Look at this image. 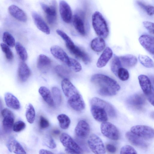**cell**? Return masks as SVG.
I'll use <instances>...</instances> for the list:
<instances>
[{
	"label": "cell",
	"instance_id": "cell-28",
	"mask_svg": "<svg viewBox=\"0 0 154 154\" xmlns=\"http://www.w3.org/2000/svg\"><path fill=\"white\" fill-rule=\"evenodd\" d=\"M122 66L129 68L134 66L137 64L136 57L132 54H127L119 57Z\"/></svg>",
	"mask_w": 154,
	"mask_h": 154
},
{
	"label": "cell",
	"instance_id": "cell-35",
	"mask_svg": "<svg viewBox=\"0 0 154 154\" xmlns=\"http://www.w3.org/2000/svg\"><path fill=\"white\" fill-rule=\"evenodd\" d=\"M138 58L140 63L144 66L148 68H151L153 67V62L148 56L140 54Z\"/></svg>",
	"mask_w": 154,
	"mask_h": 154
},
{
	"label": "cell",
	"instance_id": "cell-46",
	"mask_svg": "<svg viewBox=\"0 0 154 154\" xmlns=\"http://www.w3.org/2000/svg\"><path fill=\"white\" fill-rule=\"evenodd\" d=\"M48 120L42 116H40L39 120V125L41 128L44 129L48 127L49 126Z\"/></svg>",
	"mask_w": 154,
	"mask_h": 154
},
{
	"label": "cell",
	"instance_id": "cell-11",
	"mask_svg": "<svg viewBox=\"0 0 154 154\" xmlns=\"http://www.w3.org/2000/svg\"><path fill=\"white\" fill-rule=\"evenodd\" d=\"M90 104L96 105L103 108L106 111L108 116L110 117L113 118L116 116V112L113 106L104 100L94 97L91 100Z\"/></svg>",
	"mask_w": 154,
	"mask_h": 154
},
{
	"label": "cell",
	"instance_id": "cell-8",
	"mask_svg": "<svg viewBox=\"0 0 154 154\" xmlns=\"http://www.w3.org/2000/svg\"><path fill=\"white\" fill-rule=\"evenodd\" d=\"M130 131L143 139L151 140L153 138L154 131L149 126L138 125L131 127Z\"/></svg>",
	"mask_w": 154,
	"mask_h": 154
},
{
	"label": "cell",
	"instance_id": "cell-24",
	"mask_svg": "<svg viewBox=\"0 0 154 154\" xmlns=\"http://www.w3.org/2000/svg\"><path fill=\"white\" fill-rule=\"evenodd\" d=\"M51 64L50 59L46 56L41 54L39 55L37 62V66L39 70L43 72H47Z\"/></svg>",
	"mask_w": 154,
	"mask_h": 154
},
{
	"label": "cell",
	"instance_id": "cell-3",
	"mask_svg": "<svg viewBox=\"0 0 154 154\" xmlns=\"http://www.w3.org/2000/svg\"><path fill=\"white\" fill-rule=\"evenodd\" d=\"M92 24L96 34L99 37L106 38L109 33L108 25L105 19L101 13L96 11L92 17Z\"/></svg>",
	"mask_w": 154,
	"mask_h": 154
},
{
	"label": "cell",
	"instance_id": "cell-12",
	"mask_svg": "<svg viewBox=\"0 0 154 154\" xmlns=\"http://www.w3.org/2000/svg\"><path fill=\"white\" fill-rule=\"evenodd\" d=\"M41 7L45 12L48 23L51 25L54 24L57 20V13L55 4L49 6L43 3H41Z\"/></svg>",
	"mask_w": 154,
	"mask_h": 154
},
{
	"label": "cell",
	"instance_id": "cell-16",
	"mask_svg": "<svg viewBox=\"0 0 154 154\" xmlns=\"http://www.w3.org/2000/svg\"><path fill=\"white\" fill-rule=\"evenodd\" d=\"M72 22L77 31L82 35H85L86 32L83 20V15L81 11H78L75 13L72 17Z\"/></svg>",
	"mask_w": 154,
	"mask_h": 154
},
{
	"label": "cell",
	"instance_id": "cell-22",
	"mask_svg": "<svg viewBox=\"0 0 154 154\" xmlns=\"http://www.w3.org/2000/svg\"><path fill=\"white\" fill-rule=\"evenodd\" d=\"M66 47L72 54L76 57L82 60L85 63L87 64L90 61L91 59L88 55L74 44L66 46Z\"/></svg>",
	"mask_w": 154,
	"mask_h": 154
},
{
	"label": "cell",
	"instance_id": "cell-49",
	"mask_svg": "<svg viewBox=\"0 0 154 154\" xmlns=\"http://www.w3.org/2000/svg\"><path fill=\"white\" fill-rule=\"evenodd\" d=\"M106 149L108 152L111 153H114L116 151L115 146L110 144H108L106 145Z\"/></svg>",
	"mask_w": 154,
	"mask_h": 154
},
{
	"label": "cell",
	"instance_id": "cell-47",
	"mask_svg": "<svg viewBox=\"0 0 154 154\" xmlns=\"http://www.w3.org/2000/svg\"><path fill=\"white\" fill-rule=\"evenodd\" d=\"M144 27L149 32L152 34H154V23L149 21H144L143 23Z\"/></svg>",
	"mask_w": 154,
	"mask_h": 154
},
{
	"label": "cell",
	"instance_id": "cell-9",
	"mask_svg": "<svg viewBox=\"0 0 154 154\" xmlns=\"http://www.w3.org/2000/svg\"><path fill=\"white\" fill-rule=\"evenodd\" d=\"M127 103L131 108L137 110H141L144 108L146 100L143 94H137L129 97L127 99Z\"/></svg>",
	"mask_w": 154,
	"mask_h": 154
},
{
	"label": "cell",
	"instance_id": "cell-6",
	"mask_svg": "<svg viewBox=\"0 0 154 154\" xmlns=\"http://www.w3.org/2000/svg\"><path fill=\"white\" fill-rule=\"evenodd\" d=\"M88 143L90 149L94 153H105V148L103 143L101 139L97 135L94 134H91L88 138Z\"/></svg>",
	"mask_w": 154,
	"mask_h": 154
},
{
	"label": "cell",
	"instance_id": "cell-7",
	"mask_svg": "<svg viewBox=\"0 0 154 154\" xmlns=\"http://www.w3.org/2000/svg\"><path fill=\"white\" fill-rule=\"evenodd\" d=\"M100 128L102 133L109 139L116 140L119 137V132L117 128L112 123L105 121L102 122Z\"/></svg>",
	"mask_w": 154,
	"mask_h": 154
},
{
	"label": "cell",
	"instance_id": "cell-37",
	"mask_svg": "<svg viewBox=\"0 0 154 154\" xmlns=\"http://www.w3.org/2000/svg\"><path fill=\"white\" fill-rule=\"evenodd\" d=\"M2 40L5 44L8 46L13 47L15 45V39L8 32H4L2 36Z\"/></svg>",
	"mask_w": 154,
	"mask_h": 154
},
{
	"label": "cell",
	"instance_id": "cell-15",
	"mask_svg": "<svg viewBox=\"0 0 154 154\" xmlns=\"http://www.w3.org/2000/svg\"><path fill=\"white\" fill-rule=\"evenodd\" d=\"M59 5L60 13L62 20L66 23H70L72 16L69 5L66 1L63 0L60 1Z\"/></svg>",
	"mask_w": 154,
	"mask_h": 154
},
{
	"label": "cell",
	"instance_id": "cell-10",
	"mask_svg": "<svg viewBox=\"0 0 154 154\" xmlns=\"http://www.w3.org/2000/svg\"><path fill=\"white\" fill-rule=\"evenodd\" d=\"M4 117L2 126L4 131L7 133L11 132L14 125V117L13 113L9 109L5 108L1 112Z\"/></svg>",
	"mask_w": 154,
	"mask_h": 154
},
{
	"label": "cell",
	"instance_id": "cell-50",
	"mask_svg": "<svg viewBox=\"0 0 154 154\" xmlns=\"http://www.w3.org/2000/svg\"><path fill=\"white\" fill-rule=\"evenodd\" d=\"M39 153L40 154H53L51 152L45 149H41L39 151Z\"/></svg>",
	"mask_w": 154,
	"mask_h": 154
},
{
	"label": "cell",
	"instance_id": "cell-26",
	"mask_svg": "<svg viewBox=\"0 0 154 154\" xmlns=\"http://www.w3.org/2000/svg\"><path fill=\"white\" fill-rule=\"evenodd\" d=\"M112 49L109 47H106L98 60L96 63L97 67L99 68L104 67L112 58Z\"/></svg>",
	"mask_w": 154,
	"mask_h": 154
},
{
	"label": "cell",
	"instance_id": "cell-38",
	"mask_svg": "<svg viewBox=\"0 0 154 154\" xmlns=\"http://www.w3.org/2000/svg\"><path fill=\"white\" fill-rule=\"evenodd\" d=\"M0 45L1 49L4 53L7 59L8 60H12L14 58V55L9 46L2 43H1Z\"/></svg>",
	"mask_w": 154,
	"mask_h": 154
},
{
	"label": "cell",
	"instance_id": "cell-27",
	"mask_svg": "<svg viewBox=\"0 0 154 154\" xmlns=\"http://www.w3.org/2000/svg\"><path fill=\"white\" fill-rule=\"evenodd\" d=\"M4 98L6 104L8 107L15 110H18L20 108V105L19 100L12 94L6 93Z\"/></svg>",
	"mask_w": 154,
	"mask_h": 154
},
{
	"label": "cell",
	"instance_id": "cell-20",
	"mask_svg": "<svg viewBox=\"0 0 154 154\" xmlns=\"http://www.w3.org/2000/svg\"><path fill=\"white\" fill-rule=\"evenodd\" d=\"M8 11L10 15L19 21L26 22L27 17L24 11L17 6L12 5L9 6Z\"/></svg>",
	"mask_w": 154,
	"mask_h": 154
},
{
	"label": "cell",
	"instance_id": "cell-48",
	"mask_svg": "<svg viewBox=\"0 0 154 154\" xmlns=\"http://www.w3.org/2000/svg\"><path fill=\"white\" fill-rule=\"evenodd\" d=\"M46 140V145L48 147L51 149H54L56 147V144L52 137H48Z\"/></svg>",
	"mask_w": 154,
	"mask_h": 154
},
{
	"label": "cell",
	"instance_id": "cell-13",
	"mask_svg": "<svg viewBox=\"0 0 154 154\" xmlns=\"http://www.w3.org/2000/svg\"><path fill=\"white\" fill-rule=\"evenodd\" d=\"M90 105L91 112L95 120L102 122L107 120L108 116L105 109L96 105L92 104Z\"/></svg>",
	"mask_w": 154,
	"mask_h": 154
},
{
	"label": "cell",
	"instance_id": "cell-17",
	"mask_svg": "<svg viewBox=\"0 0 154 154\" xmlns=\"http://www.w3.org/2000/svg\"><path fill=\"white\" fill-rule=\"evenodd\" d=\"M50 51L55 58L68 66L70 57L62 48L57 45H54L51 47Z\"/></svg>",
	"mask_w": 154,
	"mask_h": 154
},
{
	"label": "cell",
	"instance_id": "cell-4",
	"mask_svg": "<svg viewBox=\"0 0 154 154\" xmlns=\"http://www.w3.org/2000/svg\"><path fill=\"white\" fill-rule=\"evenodd\" d=\"M60 140V142L65 147V151L70 154H81L83 150L79 145L68 134L63 133L61 135Z\"/></svg>",
	"mask_w": 154,
	"mask_h": 154
},
{
	"label": "cell",
	"instance_id": "cell-5",
	"mask_svg": "<svg viewBox=\"0 0 154 154\" xmlns=\"http://www.w3.org/2000/svg\"><path fill=\"white\" fill-rule=\"evenodd\" d=\"M138 79L140 87L148 100L153 106L154 91L150 79L146 75H140L138 77Z\"/></svg>",
	"mask_w": 154,
	"mask_h": 154
},
{
	"label": "cell",
	"instance_id": "cell-30",
	"mask_svg": "<svg viewBox=\"0 0 154 154\" xmlns=\"http://www.w3.org/2000/svg\"><path fill=\"white\" fill-rule=\"evenodd\" d=\"M91 46L92 50L94 51L97 52H100L103 50L105 47V41L102 38H96L91 41Z\"/></svg>",
	"mask_w": 154,
	"mask_h": 154
},
{
	"label": "cell",
	"instance_id": "cell-41",
	"mask_svg": "<svg viewBox=\"0 0 154 154\" xmlns=\"http://www.w3.org/2000/svg\"><path fill=\"white\" fill-rule=\"evenodd\" d=\"M117 76L122 81H125L128 79L129 75L128 70L125 68L121 67L118 70Z\"/></svg>",
	"mask_w": 154,
	"mask_h": 154
},
{
	"label": "cell",
	"instance_id": "cell-43",
	"mask_svg": "<svg viewBox=\"0 0 154 154\" xmlns=\"http://www.w3.org/2000/svg\"><path fill=\"white\" fill-rule=\"evenodd\" d=\"M57 33L65 41L66 46L74 44L71 38L64 32L59 29L56 30Z\"/></svg>",
	"mask_w": 154,
	"mask_h": 154
},
{
	"label": "cell",
	"instance_id": "cell-14",
	"mask_svg": "<svg viewBox=\"0 0 154 154\" xmlns=\"http://www.w3.org/2000/svg\"><path fill=\"white\" fill-rule=\"evenodd\" d=\"M90 128L88 123L84 120H81L77 123L75 129L76 136L80 138H86L89 135Z\"/></svg>",
	"mask_w": 154,
	"mask_h": 154
},
{
	"label": "cell",
	"instance_id": "cell-39",
	"mask_svg": "<svg viewBox=\"0 0 154 154\" xmlns=\"http://www.w3.org/2000/svg\"><path fill=\"white\" fill-rule=\"evenodd\" d=\"M51 91L53 99H54L55 102L57 105H60L62 102V95L60 91L57 87H54L52 88Z\"/></svg>",
	"mask_w": 154,
	"mask_h": 154
},
{
	"label": "cell",
	"instance_id": "cell-34",
	"mask_svg": "<svg viewBox=\"0 0 154 154\" xmlns=\"http://www.w3.org/2000/svg\"><path fill=\"white\" fill-rule=\"evenodd\" d=\"M35 111L33 105L29 103L26 112V117L27 122L30 124L33 123L35 119Z\"/></svg>",
	"mask_w": 154,
	"mask_h": 154
},
{
	"label": "cell",
	"instance_id": "cell-32",
	"mask_svg": "<svg viewBox=\"0 0 154 154\" xmlns=\"http://www.w3.org/2000/svg\"><path fill=\"white\" fill-rule=\"evenodd\" d=\"M57 119L62 129H66L69 127L71 121L67 116L63 114H60L57 116Z\"/></svg>",
	"mask_w": 154,
	"mask_h": 154
},
{
	"label": "cell",
	"instance_id": "cell-23",
	"mask_svg": "<svg viewBox=\"0 0 154 154\" xmlns=\"http://www.w3.org/2000/svg\"><path fill=\"white\" fill-rule=\"evenodd\" d=\"M7 146L11 152L17 154H25L26 152L20 143L14 138H10L8 140Z\"/></svg>",
	"mask_w": 154,
	"mask_h": 154
},
{
	"label": "cell",
	"instance_id": "cell-25",
	"mask_svg": "<svg viewBox=\"0 0 154 154\" xmlns=\"http://www.w3.org/2000/svg\"><path fill=\"white\" fill-rule=\"evenodd\" d=\"M18 76L19 80L22 82L26 81L30 75V71L27 64L23 61L20 62L19 65Z\"/></svg>",
	"mask_w": 154,
	"mask_h": 154
},
{
	"label": "cell",
	"instance_id": "cell-29",
	"mask_svg": "<svg viewBox=\"0 0 154 154\" xmlns=\"http://www.w3.org/2000/svg\"><path fill=\"white\" fill-rule=\"evenodd\" d=\"M38 92L44 100L50 106L53 107L54 106V101L50 90L45 87L41 86Z\"/></svg>",
	"mask_w": 154,
	"mask_h": 154
},
{
	"label": "cell",
	"instance_id": "cell-1",
	"mask_svg": "<svg viewBox=\"0 0 154 154\" xmlns=\"http://www.w3.org/2000/svg\"><path fill=\"white\" fill-rule=\"evenodd\" d=\"M91 81L97 87L99 94L102 96L115 95L120 89V86L116 81L102 74L93 75Z\"/></svg>",
	"mask_w": 154,
	"mask_h": 154
},
{
	"label": "cell",
	"instance_id": "cell-42",
	"mask_svg": "<svg viewBox=\"0 0 154 154\" xmlns=\"http://www.w3.org/2000/svg\"><path fill=\"white\" fill-rule=\"evenodd\" d=\"M68 66L75 72H79L82 69L81 65L79 62L76 60L72 58H69Z\"/></svg>",
	"mask_w": 154,
	"mask_h": 154
},
{
	"label": "cell",
	"instance_id": "cell-44",
	"mask_svg": "<svg viewBox=\"0 0 154 154\" xmlns=\"http://www.w3.org/2000/svg\"><path fill=\"white\" fill-rule=\"evenodd\" d=\"M120 153L125 154H137L135 149L129 145H125L122 146L120 150Z\"/></svg>",
	"mask_w": 154,
	"mask_h": 154
},
{
	"label": "cell",
	"instance_id": "cell-18",
	"mask_svg": "<svg viewBox=\"0 0 154 154\" xmlns=\"http://www.w3.org/2000/svg\"><path fill=\"white\" fill-rule=\"evenodd\" d=\"M139 41L146 51L151 54H154V39L153 36L148 35H143L139 37Z\"/></svg>",
	"mask_w": 154,
	"mask_h": 154
},
{
	"label": "cell",
	"instance_id": "cell-31",
	"mask_svg": "<svg viewBox=\"0 0 154 154\" xmlns=\"http://www.w3.org/2000/svg\"><path fill=\"white\" fill-rule=\"evenodd\" d=\"M56 72L61 77L68 79L71 75L70 71L66 67L61 65L57 66L55 67Z\"/></svg>",
	"mask_w": 154,
	"mask_h": 154
},
{
	"label": "cell",
	"instance_id": "cell-19",
	"mask_svg": "<svg viewBox=\"0 0 154 154\" xmlns=\"http://www.w3.org/2000/svg\"><path fill=\"white\" fill-rule=\"evenodd\" d=\"M125 136L128 140L134 146L142 149H146L147 147V143L143 138L131 131L127 132Z\"/></svg>",
	"mask_w": 154,
	"mask_h": 154
},
{
	"label": "cell",
	"instance_id": "cell-45",
	"mask_svg": "<svg viewBox=\"0 0 154 154\" xmlns=\"http://www.w3.org/2000/svg\"><path fill=\"white\" fill-rule=\"evenodd\" d=\"M26 127L25 123L22 121H18L14 124L13 130L15 132H20L24 129Z\"/></svg>",
	"mask_w": 154,
	"mask_h": 154
},
{
	"label": "cell",
	"instance_id": "cell-40",
	"mask_svg": "<svg viewBox=\"0 0 154 154\" xmlns=\"http://www.w3.org/2000/svg\"><path fill=\"white\" fill-rule=\"evenodd\" d=\"M138 5L143 10L146 11L148 15L152 16L154 14L153 6L145 3L139 1L137 2Z\"/></svg>",
	"mask_w": 154,
	"mask_h": 154
},
{
	"label": "cell",
	"instance_id": "cell-21",
	"mask_svg": "<svg viewBox=\"0 0 154 154\" xmlns=\"http://www.w3.org/2000/svg\"><path fill=\"white\" fill-rule=\"evenodd\" d=\"M32 15L34 23L37 28L42 32L48 35L50 30L48 26L42 17L35 12H32Z\"/></svg>",
	"mask_w": 154,
	"mask_h": 154
},
{
	"label": "cell",
	"instance_id": "cell-51",
	"mask_svg": "<svg viewBox=\"0 0 154 154\" xmlns=\"http://www.w3.org/2000/svg\"><path fill=\"white\" fill-rule=\"evenodd\" d=\"M53 133L56 135H58L60 134V131L59 130L56 129L53 131Z\"/></svg>",
	"mask_w": 154,
	"mask_h": 154
},
{
	"label": "cell",
	"instance_id": "cell-36",
	"mask_svg": "<svg viewBox=\"0 0 154 154\" xmlns=\"http://www.w3.org/2000/svg\"><path fill=\"white\" fill-rule=\"evenodd\" d=\"M111 69L112 72L116 76L118 69L122 66L119 57L114 55L112 58L111 63Z\"/></svg>",
	"mask_w": 154,
	"mask_h": 154
},
{
	"label": "cell",
	"instance_id": "cell-33",
	"mask_svg": "<svg viewBox=\"0 0 154 154\" xmlns=\"http://www.w3.org/2000/svg\"><path fill=\"white\" fill-rule=\"evenodd\" d=\"M15 49L17 53L22 61H26L28 58V54L25 48L19 42L15 44Z\"/></svg>",
	"mask_w": 154,
	"mask_h": 154
},
{
	"label": "cell",
	"instance_id": "cell-2",
	"mask_svg": "<svg viewBox=\"0 0 154 154\" xmlns=\"http://www.w3.org/2000/svg\"><path fill=\"white\" fill-rule=\"evenodd\" d=\"M61 86L70 107L77 111L84 110L85 105L82 96L70 81L68 79H63Z\"/></svg>",
	"mask_w": 154,
	"mask_h": 154
}]
</instances>
